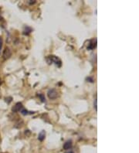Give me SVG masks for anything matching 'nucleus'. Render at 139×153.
<instances>
[{"instance_id":"nucleus-3","label":"nucleus","mask_w":139,"mask_h":153,"mask_svg":"<svg viewBox=\"0 0 139 153\" xmlns=\"http://www.w3.org/2000/svg\"><path fill=\"white\" fill-rule=\"evenodd\" d=\"M97 39H93L91 40H90L89 44L87 46V50H94L97 47Z\"/></svg>"},{"instance_id":"nucleus-4","label":"nucleus","mask_w":139,"mask_h":153,"mask_svg":"<svg viewBox=\"0 0 139 153\" xmlns=\"http://www.w3.org/2000/svg\"><path fill=\"white\" fill-rule=\"evenodd\" d=\"M22 108H23L22 104L20 103V102H18V103L15 104V105L12 108V110L13 112H19V111H20Z\"/></svg>"},{"instance_id":"nucleus-7","label":"nucleus","mask_w":139,"mask_h":153,"mask_svg":"<svg viewBox=\"0 0 139 153\" xmlns=\"http://www.w3.org/2000/svg\"><path fill=\"white\" fill-rule=\"evenodd\" d=\"M45 137H46V132L44 131V130H43L39 134V135H38V139L39 140V141H43L44 139H45Z\"/></svg>"},{"instance_id":"nucleus-15","label":"nucleus","mask_w":139,"mask_h":153,"mask_svg":"<svg viewBox=\"0 0 139 153\" xmlns=\"http://www.w3.org/2000/svg\"><path fill=\"white\" fill-rule=\"evenodd\" d=\"M66 153H74V152H73L72 151H70V152H66Z\"/></svg>"},{"instance_id":"nucleus-17","label":"nucleus","mask_w":139,"mask_h":153,"mask_svg":"<svg viewBox=\"0 0 139 153\" xmlns=\"http://www.w3.org/2000/svg\"><path fill=\"white\" fill-rule=\"evenodd\" d=\"M1 83H2V80H1V79H0V85H1Z\"/></svg>"},{"instance_id":"nucleus-10","label":"nucleus","mask_w":139,"mask_h":153,"mask_svg":"<svg viewBox=\"0 0 139 153\" xmlns=\"http://www.w3.org/2000/svg\"><path fill=\"white\" fill-rule=\"evenodd\" d=\"M38 96H39V98H40V100H41V101H42V102H45V101H46L45 96H44L43 94H38Z\"/></svg>"},{"instance_id":"nucleus-6","label":"nucleus","mask_w":139,"mask_h":153,"mask_svg":"<svg viewBox=\"0 0 139 153\" xmlns=\"http://www.w3.org/2000/svg\"><path fill=\"white\" fill-rule=\"evenodd\" d=\"M72 148V142L71 141H67L64 143L63 145V149L64 150H70Z\"/></svg>"},{"instance_id":"nucleus-11","label":"nucleus","mask_w":139,"mask_h":153,"mask_svg":"<svg viewBox=\"0 0 139 153\" xmlns=\"http://www.w3.org/2000/svg\"><path fill=\"white\" fill-rule=\"evenodd\" d=\"M94 108L95 111L97 110V95H96L95 99H94Z\"/></svg>"},{"instance_id":"nucleus-13","label":"nucleus","mask_w":139,"mask_h":153,"mask_svg":"<svg viewBox=\"0 0 139 153\" xmlns=\"http://www.w3.org/2000/svg\"><path fill=\"white\" fill-rule=\"evenodd\" d=\"M87 80H90V82H91V83H93V82H94V80H93L92 78H91V77L87 78Z\"/></svg>"},{"instance_id":"nucleus-9","label":"nucleus","mask_w":139,"mask_h":153,"mask_svg":"<svg viewBox=\"0 0 139 153\" xmlns=\"http://www.w3.org/2000/svg\"><path fill=\"white\" fill-rule=\"evenodd\" d=\"M32 31V28H30L29 26H26L25 29H24V30H23V34L24 35H29Z\"/></svg>"},{"instance_id":"nucleus-16","label":"nucleus","mask_w":139,"mask_h":153,"mask_svg":"<svg viewBox=\"0 0 139 153\" xmlns=\"http://www.w3.org/2000/svg\"><path fill=\"white\" fill-rule=\"evenodd\" d=\"M2 19V16H1V15H0V20H1Z\"/></svg>"},{"instance_id":"nucleus-8","label":"nucleus","mask_w":139,"mask_h":153,"mask_svg":"<svg viewBox=\"0 0 139 153\" xmlns=\"http://www.w3.org/2000/svg\"><path fill=\"white\" fill-rule=\"evenodd\" d=\"M20 112H21V114H22V115H32V114H34V113H35L34 111H27V110H26V109H24V108H22V109L20 111Z\"/></svg>"},{"instance_id":"nucleus-1","label":"nucleus","mask_w":139,"mask_h":153,"mask_svg":"<svg viewBox=\"0 0 139 153\" xmlns=\"http://www.w3.org/2000/svg\"><path fill=\"white\" fill-rule=\"evenodd\" d=\"M46 60H47L48 63H50V64L54 63L58 67H60L61 66V61H60V60L57 57H56V56H53V55L48 56L47 58H46Z\"/></svg>"},{"instance_id":"nucleus-14","label":"nucleus","mask_w":139,"mask_h":153,"mask_svg":"<svg viewBox=\"0 0 139 153\" xmlns=\"http://www.w3.org/2000/svg\"><path fill=\"white\" fill-rule=\"evenodd\" d=\"M36 2V1H33V2H29V4H33V3H35Z\"/></svg>"},{"instance_id":"nucleus-5","label":"nucleus","mask_w":139,"mask_h":153,"mask_svg":"<svg viewBox=\"0 0 139 153\" xmlns=\"http://www.w3.org/2000/svg\"><path fill=\"white\" fill-rule=\"evenodd\" d=\"M11 55H12V52L9 50V48H5L4 52H3V55H2L3 59L4 60H7V59H9L11 57Z\"/></svg>"},{"instance_id":"nucleus-12","label":"nucleus","mask_w":139,"mask_h":153,"mask_svg":"<svg viewBox=\"0 0 139 153\" xmlns=\"http://www.w3.org/2000/svg\"><path fill=\"white\" fill-rule=\"evenodd\" d=\"M2 46V36H0V52H1Z\"/></svg>"},{"instance_id":"nucleus-2","label":"nucleus","mask_w":139,"mask_h":153,"mask_svg":"<svg viewBox=\"0 0 139 153\" xmlns=\"http://www.w3.org/2000/svg\"><path fill=\"white\" fill-rule=\"evenodd\" d=\"M47 95H48V98L51 100H53V99H56L58 96V93L56 91V90L55 89H50L49 90L48 93H47Z\"/></svg>"}]
</instances>
